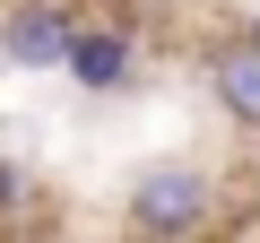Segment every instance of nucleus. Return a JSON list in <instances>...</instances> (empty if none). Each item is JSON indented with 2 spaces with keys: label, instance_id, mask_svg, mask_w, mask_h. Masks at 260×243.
Segmentation results:
<instances>
[{
  "label": "nucleus",
  "instance_id": "nucleus-1",
  "mask_svg": "<svg viewBox=\"0 0 260 243\" xmlns=\"http://www.w3.org/2000/svg\"><path fill=\"white\" fill-rule=\"evenodd\" d=\"M130 226L139 234H200L208 226V183L191 165H148L130 191Z\"/></svg>",
  "mask_w": 260,
  "mask_h": 243
},
{
  "label": "nucleus",
  "instance_id": "nucleus-2",
  "mask_svg": "<svg viewBox=\"0 0 260 243\" xmlns=\"http://www.w3.org/2000/svg\"><path fill=\"white\" fill-rule=\"evenodd\" d=\"M61 44H70V9H52V0H26L0 18V61L18 70H61Z\"/></svg>",
  "mask_w": 260,
  "mask_h": 243
},
{
  "label": "nucleus",
  "instance_id": "nucleus-3",
  "mask_svg": "<svg viewBox=\"0 0 260 243\" xmlns=\"http://www.w3.org/2000/svg\"><path fill=\"white\" fill-rule=\"evenodd\" d=\"M61 70L78 78V87H121L130 78V35L121 26H70V44H61Z\"/></svg>",
  "mask_w": 260,
  "mask_h": 243
},
{
  "label": "nucleus",
  "instance_id": "nucleus-4",
  "mask_svg": "<svg viewBox=\"0 0 260 243\" xmlns=\"http://www.w3.org/2000/svg\"><path fill=\"white\" fill-rule=\"evenodd\" d=\"M217 104L234 122H260V26H251V44L217 52Z\"/></svg>",
  "mask_w": 260,
  "mask_h": 243
},
{
  "label": "nucleus",
  "instance_id": "nucleus-5",
  "mask_svg": "<svg viewBox=\"0 0 260 243\" xmlns=\"http://www.w3.org/2000/svg\"><path fill=\"white\" fill-rule=\"evenodd\" d=\"M26 191H35V183H26V165L0 157V217H18V208H26Z\"/></svg>",
  "mask_w": 260,
  "mask_h": 243
}]
</instances>
